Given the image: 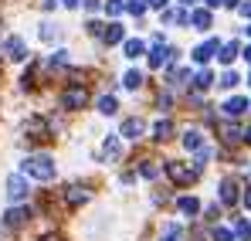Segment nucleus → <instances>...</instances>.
Instances as JSON below:
<instances>
[{
	"label": "nucleus",
	"mask_w": 251,
	"mask_h": 241,
	"mask_svg": "<svg viewBox=\"0 0 251 241\" xmlns=\"http://www.w3.org/2000/svg\"><path fill=\"white\" fill-rule=\"evenodd\" d=\"M245 58H248V61H251V44H248V48H245Z\"/></svg>",
	"instance_id": "37998d69"
},
{
	"label": "nucleus",
	"mask_w": 251,
	"mask_h": 241,
	"mask_svg": "<svg viewBox=\"0 0 251 241\" xmlns=\"http://www.w3.org/2000/svg\"><path fill=\"white\" fill-rule=\"evenodd\" d=\"M241 14H245V17H251V3H245V7H241Z\"/></svg>",
	"instance_id": "4c0bfd02"
},
{
	"label": "nucleus",
	"mask_w": 251,
	"mask_h": 241,
	"mask_svg": "<svg viewBox=\"0 0 251 241\" xmlns=\"http://www.w3.org/2000/svg\"><path fill=\"white\" fill-rule=\"evenodd\" d=\"M143 129H146V126H143V119H136V116H132V119L123 122L119 136H123V139H139V136H143Z\"/></svg>",
	"instance_id": "1a4fd4ad"
},
{
	"label": "nucleus",
	"mask_w": 251,
	"mask_h": 241,
	"mask_svg": "<svg viewBox=\"0 0 251 241\" xmlns=\"http://www.w3.org/2000/svg\"><path fill=\"white\" fill-rule=\"evenodd\" d=\"M119 153H123V146H119V136H109V139L102 143V157H105V160H119Z\"/></svg>",
	"instance_id": "f3484780"
},
{
	"label": "nucleus",
	"mask_w": 251,
	"mask_h": 241,
	"mask_svg": "<svg viewBox=\"0 0 251 241\" xmlns=\"http://www.w3.org/2000/svg\"><path fill=\"white\" fill-rule=\"evenodd\" d=\"M24 177H34V180H54V160L51 157H44V153H38V157H27L24 160Z\"/></svg>",
	"instance_id": "f257e3e1"
},
{
	"label": "nucleus",
	"mask_w": 251,
	"mask_h": 241,
	"mask_svg": "<svg viewBox=\"0 0 251 241\" xmlns=\"http://www.w3.org/2000/svg\"><path fill=\"white\" fill-rule=\"evenodd\" d=\"M176 207H180L183 214H190V217H194V214L201 211V201H197V197H180V201H176Z\"/></svg>",
	"instance_id": "5701e85b"
},
{
	"label": "nucleus",
	"mask_w": 251,
	"mask_h": 241,
	"mask_svg": "<svg viewBox=\"0 0 251 241\" xmlns=\"http://www.w3.org/2000/svg\"><path fill=\"white\" fill-rule=\"evenodd\" d=\"M61 3H65V7H78V0H61Z\"/></svg>",
	"instance_id": "a19ab883"
},
{
	"label": "nucleus",
	"mask_w": 251,
	"mask_h": 241,
	"mask_svg": "<svg viewBox=\"0 0 251 241\" xmlns=\"http://www.w3.org/2000/svg\"><path fill=\"white\" fill-rule=\"evenodd\" d=\"M7 197H10V201H24V197H27V177H24V173L7 177Z\"/></svg>",
	"instance_id": "39448f33"
},
{
	"label": "nucleus",
	"mask_w": 251,
	"mask_h": 241,
	"mask_svg": "<svg viewBox=\"0 0 251 241\" xmlns=\"http://www.w3.org/2000/svg\"><path fill=\"white\" fill-rule=\"evenodd\" d=\"M214 54H217V41H214V38H210V41H204L201 48H194V61H197V65H204V61H210Z\"/></svg>",
	"instance_id": "9d476101"
},
{
	"label": "nucleus",
	"mask_w": 251,
	"mask_h": 241,
	"mask_svg": "<svg viewBox=\"0 0 251 241\" xmlns=\"http://www.w3.org/2000/svg\"><path fill=\"white\" fill-rule=\"evenodd\" d=\"M31 221V207H10L7 214H3V224L7 228H24Z\"/></svg>",
	"instance_id": "0eeeda50"
},
{
	"label": "nucleus",
	"mask_w": 251,
	"mask_h": 241,
	"mask_svg": "<svg viewBox=\"0 0 251 241\" xmlns=\"http://www.w3.org/2000/svg\"><path fill=\"white\" fill-rule=\"evenodd\" d=\"M146 3H150V7H156V10H163V7H167L170 0H146Z\"/></svg>",
	"instance_id": "c9c22d12"
},
{
	"label": "nucleus",
	"mask_w": 251,
	"mask_h": 241,
	"mask_svg": "<svg viewBox=\"0 0 251 241\" xmlns=\"http://www.w3.org/2000/svg\"><path fill=\"white\" fill-rule=\"evenodd\" d=\"M116 109H119L116 95H102V99H99V112H102V116H112Z\"/></svg>",
	"instance_id": "4be33fe9"
},
{
	"label": "nucleus",
	"mask_w": 251,
	"mask_h": 241,
	"mask_svg": "<svg viewBox=\"0 0 251 241\" xmlns=\"http://www.w3.org/2000/svg\"><path fill=\"white\" fill-rule=\"evenodd\" d=\"M248 34H251V27H248Z\"/></svg>",
	"instance_id": "09e8293b"
},
{
	"label": "nucleus",
	"mask_w": 251,
	"mask_h": 241,
	"mask_svg": "<svg viewBox=\"0 0 251 241\" xmlns=\"http://www.w3.org/2000/svg\"><path fill=\"white\" fill-rule=\"evenodd\" d=\"M41 38H44V41H58V27H51V24H41Z\"/></svg>",
	"instance_id": "2f4dec72"
},
{
	"label": "nucleus",
	"mask_w": 251,
	"mask_h": 241,
	"mask_svg": "<svg viewBox=\"0 0 251 241\" xmlns=\"http://www.w3.org/2000/svg\"><path fill=\"white\" fill-rule=\"evenodd\" d=\"M170 136H173V122L170 119H160L156 126H153V139H156V143H167Z\"/></svg>",
	"instance_id": "a211bd4d"
},
{
	"label": "nucleus",
	"mask_w": 251,
	"mask_h": 241,
	"mask_svg": "<svg viewBox=\"0 0 251 241\" xmlns=\"http://www.w3.org/2000/svg\"><path fill=\"white\" fill-rule=\"evenodd\" d=\"M221 3H224V7H238L241 0H221Z\"/></svg>",
	"instance_id": "e433bc0d"
},
{
	"label": "nucleus",
	"mask_w": 251,
	"mask_h": 241,
	"mask_svg": "<svg viewBox=\"0 0 251 241\" xmlns=\"http://www.w3.org/2000/svg\"><path fill=\"white\" fill-rule=\"evenodd\" d=\"M173 61H176V48H163V41L153 44V51H150V65L153 68H170Z\"/></svg>",
	"instance_id": "7ed1b4c3"
},
{
	"label": "nucleus",
	"mask_w": 251,
	"mask_h": 241,
	"mask_svg": "<svg viewBox=\"0 0 251 241\" xmlns=\"http://www.w3.org/2000/svg\"><path fill=\"white\" fill-rule=\"evenodd\" d=\"M245 207H251V190H248V194H245Z\"/></svg>",
	"instance_id": "79ce46f5"
},
{
	"label": "nucleus",
	"mask_w": 251,
	"mask_h": 241,
	"mask_svg": "<svg viewBox=\"0 0 251 241\" xmlns=\"http://www.w3.org/2000/svg\"><path fill=\"white\" fill-rule=\"evenodd\" d=\"M217 3H221V0H207V7H217Z\"/></svg>",
	"instance_id": "a18cd8bd"
},
{
	"label": "nucleus",
	"mask_w": 251,
	"mask_h": 241,
	"mask_svg": "<svg viewBox=\"0 0 251 241\" xmlns=\"http://www.w3.org/2000/svg\"><path fill=\"white\" fill-rule=\"evenodd\" d=\"M123 10H126L123 0H105V14H109V17H119Z\"/></svg>",
	"instance_id": "c85d7f7f"
},
{
	"label": "nucleus",
	"mask_w": 251,
	"mask_h": 241,
	"mask_svg": "<svg viewBox=\"0 0 251 241\" xmlns=\"http://www.w3.org/2000/svg\"><path fill=\"white\" fill-rule=\"evenodd\" d=\"M217 85H221V88H234V85H238V75H234V72H224Z\"/></svg>",
	"instance_id": "7c9ffc66"
},
{
	"label": "nucleus",
	"mask_w": 251,
	"mask_h": 241,
	"mask_svg": "<svg viewBox=\"0 0 251 241\" xmlns=\"http://www.w3.org/2000/svg\"><path fill=\"white\" fill-rule=\"evenodd\" d=\"M88 31H92L95 38H102V31H105V24H99V21H92V24H88Z\"/></svg>",
	"instance_id": "72a5a7b5"
},
{
	"label": "nucleus",
	"mask_w": 251,
	"mask_h": 241,
	"mask_svg": "<svg viewBox=\"0 0 251 241\" xmlns=\"http://www.w3.org/2000/svg\"><path fill=\"white\" fill-rule=\"evenodd\" d=\"M221 136H224V143H227V146H234V143H245V133H241L238 126H221Z\"/></svg>",
	"instance_id": "6ab92c4d"
},
{
	"label": "nucleus",
	"mask_w": 251,
	"mask_h": 241,
	"mask_svg": "<svg viewBox=\"0 0 251 241\" xmlns=\"http://www.w3.org/2000/svg\"><path fill=\"white\" fill-rule=\"evenodd\" d=\"M24 129H27V136H31V139H38V143H44V139H51V126H48V122H44L41 116H31Z\"/></svg>",
	"instance_id": "423d86ee"
},
{
	"label": "nucleus",
	"mask_w": 251,
	"mask_h": 241,
	"mask_svg": "<svg viewBox=\"0 0 251 241\" xmlns=\"http://www.w3.org/2000/svg\"><path fill=\"white\" fill-rule=\"evenodd\" d=\"M7 58L24 61V58H27V44H24L21 38H10V41H7Z\"/></svg>",
	"instance_id": "ddd939ff"
},
{
	"label": "nucleus",
	"mask_w": 251,
	"mask_h": 241,
	"mask_svg": "<svg viewBox=\"0 0 251 241\" xmlns=\"http://www.w3.org/2000/svg\"><path fill=\"white\" fill-rule=\"evenodd\" d=\"M123 85H126V88H139V85H143V75L132 68V72H126V75H123Z\"/></svg>",
	"instance_id": "bb28decb"
},
{
	"label": "nucleus",
	"mask_w": 251,
	"mask_h": 241,
	"mask_svg": "<svg viewBox=\"0 0 251 241\" xmlns=\"http://www.w3.org/2000/svg\"><path fill=\"white\" fill-rule=\"evenodd\" d=\"M187 21H190L197 31H207V27H210V10H201V7H194V10L187 14Z\"/></svg>",
	"instance_id": "9b49d317"
},
{
	"label": "nucleus",
	"mask_w": 251,
	"mask_h": 241,
	"mask_svg": "<svg viewBox=\"0 0 251 241\" xmlns=\"http://www.w3.org/2000/svg\"><path fill=\"white\" fill-rule=\"evenodd\" d=\"M221 204H227V207L238 204V180L234 177H224L221 180Z\"/></svg>",
	"instance_id": "6e6552de"
},
{
	"label": "nucleus",
	"mask_w": 251,
	"mask_h": 241,
	"mask_svg": "<svg viewBox=\"0 0 251 241\" xmlns=\"http://www.w3.org/2000/svg\"><path fill=\"white\" fill-rule=\"evenodd\" d=\"M214 241H234V235L224 231V228H214Z\"/></svg>",
	"instance_id": "473e14b6"
},
{
	"label": "nucleus",
	"mask_w": 251,
	"mask_h": 241,
	"mask_svg": "<svg viewBox=\"0 0 251 241\" xmlns=\"http://www.w3.org/2000/svg\"><path fill=\"white\" fill-rule=\"evenodd\" d=\"M210 81H214V75H210V72H197V75H194V92L210 88Z\"/></svg>",
	"instance_id": "393cba45"
},
{
	"label": "nucleus",
	"mask_w": 251,
	"mask_h": 241,
	"mask_svg": "<svg viewBox=\"0 0 251 241\" xmlns=\"http://www.w3.org/2000/svg\"><path fill=\"white\" fill-rule=\"evenodd\" d=\"M234 235H238V238H245V241L251 238V224H248V221H245V217H241V221L234 224Z\"/></svg>",
	"instance_id": "c756f323"
},
{
	"label": "nucleus",
	"mask_w": 251,
	"mask_h": 241,
	"mask_svg": "<svg viewBox=\"0 0 251 241\" xmlns=\"http://www.w3.org/2000/svg\"><path fill=\"white\" fill-rule=\"evenodd\" d=\"M99 7H102V3H99V0H85V10H88V14H95V10H99Z\"/></svg>",
	"instance_id": "f704fd0d"
},
{
	"label": "nucleus",
	"mask_w": 251,
	"mask_h": 241,
	"mask_svg": "<svg viewBox=\"0 0 251 241\" xmlns=\"http://www.w3.org/2000/svg\"><path fill=\"white\" fill-rule=\"evenodd\" d=\"M123 7H126V10H129V14H132V17H143L150 3H146V0H126Z\"/></svg>",
	"instance_id": "b1692460"
},
{
	"label": "nucleus",
	"mask_w": 251,
	"mask_h": 241,
	"mask_svg": "<svg viewBox=\"0 0 251 241\" xmlns=\"http://www.w3.org/2000/svg\"><path fill=\"white\" fill-rule=\"evenodd\" d=\"M160 241H183V228H180V224H167Z\"/></svg>",
	"instance_id": "a878e982"
},
{
	"label": "nucleus",
	"mask_w": 251,
	"mask_h": 241,
	"mask_svg": "<svg viewBox=\"0 0 251 241\" xmlns=\"http://www.w3.org/2000/svg\"><path fill=\"white\" fill-rule=\"evenodd\" d=\"M183 146L187 150H204V133L201 129H187L183 133Z\"/></svg>",
	"instance_id": "dca6fc26"
},
{
	"label": "nucleus",
	"mask_w": 251,
	"mask_h": 241,
	"mask_svg": "<svg viewBox=\"0 0 251 241\" xmlns=\"http://www.w3.org/2000/svg\"><path fill=\"white\" fill-rule=\"evenodd\" d=\"M65 201H68V207H78V204L88 201V190H85L82 184H72V187H68V194H65Z\"/></svg>",
	"instance_id": "f8f14e48"
},
{
	"label": "nucleus",
	"mask_w": 251,
	"mask_h": 241,
	"mask_svg": "<svg viewBox=\"0 0 251 241\" xmlns=\"http://www.w3.org/2000/svg\"><path fill=\"white\" fill-rule=\"evenodd\" d=\"M238 51H241V48H238V41H227L224 48H217V58H221V65H231V61L238 58Z\"/></svg>",
	"instance_id": "2eb2a0df"
},
{
	"label": "nucleus",
	"mask_w": 251,
	"mask_h": 241,
	"mask_svg": "<svg viewBox=\"0 0 251 241\" xmlns=\"http://www.w3.org/2000/svg\"><path fill=\"white\" fill-rule=\"evenodd\" d=\"M248 85H251V75H248Z\"/></svg>",
	"instance_id": "de8ad7c7"
},
{
	"label": "nucleus",
	"mask_w": 251,
	"mask_h": 241,
	"mask_svg": "<svg viewBox=\"0 0 251 241\" xmlns=\"http://www.w3.org/2000/svg\"><path fill=\"white\" fill-rule=\"evenodd\" d=\"M85 102H88V92H85V85H82V81H75V85H68V88L61 92V109H68V112L82 109Z\"/></svg>",
	"instance_id": "f03ea898"
},
{
	"label": "nucleus",
	"mask_w": 251,
	"mask_h": 241,
	"mask_svg": "<svg viewBox=\"0 0 251 241\" xmlns=\"http://www.w3.org/2000/svg\"><path fill=\"white\" fill-rule=\"evenodd\" d=\"M245 109H251V106H248V99H241V95H234V99L224 102V112L227 116H245Z\"/></svg>",
	"instance_id": "4468645a"
},
{
	"label": "nucleus",
	"mask_w": 251,
	"mask_h": 241,
	"mask_svg": "<svg viewBox=\"0 0 251 241\" xmlns=\"http://www.w3.org/2000/svg\"><path fill=\"white\" fill-rule=\"evenodd\" d=\"M167 177L173 180V184H176V187H187V184H190V180H194L197 173H194V170H190L187 163H176V160H170V163H167Z\"/></svg>",
	"instance_id": "20e7f679"
},
{
	"label": "nucleus",
	"mask_w": 251,
	"mask_h": 241,
	"mask_svg": "<svg viewBox=\"0 0 251 241\" xmlns=\"http://www.w3.org/2000/svg\"><path fill=\"white\" fill-rule=\"evenodd\" d=\"M41 241H61V238H58V235H44Z\"/></svg>",
	"instance_id": "58836bf2"
},
{
	"label": "nucleus",
	"mask_w": 251,
	"mask_h": 241,
	"mask_svg": "<svg viewBox=\"0 0 251 241\" xmlns=\"http://www.w3.org/2000/svg\"><path fill=\"white\" fill-rule=\"evenodd\" d=\"M180 3H183V7H187V10H190V7H194V3H197V0H180Z\"/></svg>",
	"instance_id": "ea45409f"
},
{
	"label": "nucleus",
	"mask_w": 251,
	"mask_h": 241,
	"mask_svg": "<svg viewBox=\"0 0 251 241\" xmlns=\"http://www.w3.org/2000/svg\"><path fill=\"white\" fill-rule=\"evenodd\" d=\"M139 173H143L146 180H153V177H160V166H156V163H153V160H146V163H143V166H139Z\"/></svg>",
	"instance_id": "cd10ccee"
},
{
	"label": "nucleus",
	"mask_w": 251,
	"mask_h": 241,
	"mask_svg": "<svg viewBox=\"0 0 251 241\" xmlns=\"http://www.w3.org/2000/svg\"><path fill=\"white\" fill-rule=\"evenodd\" d=\"M245 139H248V143H251V126H248V133H245Z\"/></svg>",
	"instance_id": "49530a36"
},
{
	"label": "nucleus",
	"mask_w": 251,
	"mask_h": 241,
	"mask_svg": "<svg viewBox=\"0 0 251 241\" xmlns=\"http://www.w3.org/2000/svg\"><path fill=\"white\" fill-rule=\"evenodd\" d=\"M190 241H207V238H204V235H194V238H190Z\"/></svg>",
	"instance_id": "c03bdc74"
},
{
	"label": "nucleus",
	"mask_w": 251,
	"mask_h": 241,
	"mask_svg": "<svg viewBox=\"0 0 251 241\" xmlns=\"http://www.w3.org/2000/svg\"><path fill=\"white\" fill-rule=\"evenodd\" d=\"M139 54H146V44L139 38H129L126 41V58H139Z\"/></svg>",
	"instance_id": "412c9836"
},
{
	"label": "nucleus",
	"mask_w": 251,
	"mask_h": 241,
	"mask_svg": "<svg viewBox=\"0 0 251 241\" xmlns=\"http://www.w3.org/2000/svg\"><path fill=\"white\" fill-rule=\"evenodd\" d=\"M126 38V31H123V24H109L105 31H102V41L105 44H119V41Z\"/></svg>",
	"instance_id": "aec40b11"
}]
</instances>
